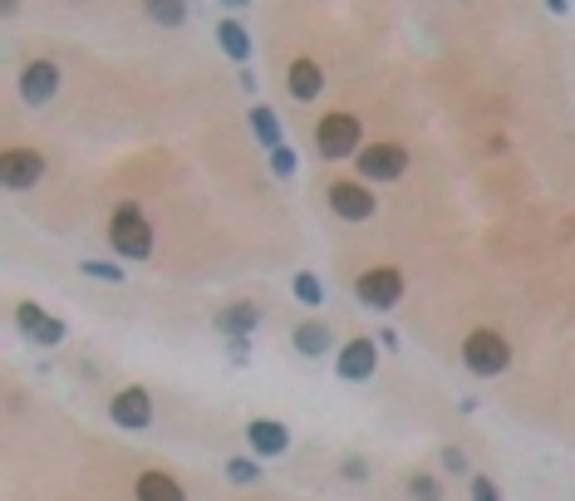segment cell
<instances>
[{"label":"cell","mask_w":575,"mask_h":501,"mask_svg":"<svg viewBox=\"0 0 575 501\" xmlns=\"http://www.w3.org/2000/svg\"><path fill=\"white\" fill-rule=\"evenodd\" d=\"M79 271L89 280H104V285H123V280H128V271H118L114 261H84Z\"/></svg>","instance_id":"obj_22"},{"label":"cell","mask_w":575,"mask_h":501,"mask_svg":"<svg viewBox=\"0 0 575 501\" xmlns=\"http://www.w3.org/2000/svg\"><path fill=\"white\" fill-rule=\"evenodd\" d=\"M408 497L413 501H443V482L428 477V472H418V477H408Z\"/></svg>","instance_id":"obj_21"},{"label":"cell","mask_w":575,"mask_h":501,"mask_svg":"<svg viewBox=\"0 0 575 501\" xmlns=\"http://www.w3.org/2000/svg\"><path fill=\"white\" fill-rule=\"evenodd\" d=\"M109 418H114L118 428H128V433H143V428L153 423V398H148V389H138V384L118 389L114 398H109Z\"/></svg>","instance_id":"obj_9"},{"label":"cell","mask_w":575,"mask_h":501,"mask_svg":"<svg viewBox=\"0 0 575 501\" xmlns=\"http://www.w3.org/2000/svg\"><path fill=\"white\" fill-rule=\"evenodd\" d=\"M148 20L177 30V25H187V5H177V0H153V5H148Z\"/></svg>","instance_id":"obj_20"},{"label":"cell","mask_w":575,"mask_h":501,"mask_svg":"<svg viewBox=\"0 0 575 501\" xmlns=\"http://www.w3.org/2000/svg\"><path fill=\"white\" fill-rule=\"evenodd\" d=\"M340 477H345V482H364V477H369V462H364V457H345V462H340Z\"/></svg>","instance_id":"obj_26"},{"label":"cell","mask_w":575,"mask_h":501,"mask_svg":"<svg viewBox=\"0 0 575 501\" xmlns=\"http://www.w3.org/2000/svg\"><path fill=\"white\" fill-rule=\"evenodd\" d=\"M227 477L231 482H261V467H256V457H231Z\"/></svg>","instance_id":"obj_23"},{"label":"cell","mask_w":575,"mask_h":501,"mask_svg":"<svg viewBox=\"0 0 575 501\" xmlns=\"http://www.w3.org/2000/svg\"><path fill=\"white\" fill-rule=\"evenodd\" d=\"M246 443L256 452V462H261V457H281L290 447V428L276 423V418H251V423H246Z\"/></svg>","instance_id":"obj_12"},{"label":"cell","mask_w":575,"mask_h":501,"mask_svg":"<svg viewBox=\"0 0 575 501\" xmlns=\"http://www.w3.org/2000/svg\"><path fill=\"white\" fill-rule=\"evenodd\" d=\"M438 462H443V472H448V477H467V472H472L462 447H443V452H438Z\"/></svg>","instance_id":"obj_24"},{"label":"cell","mask_w":575,"mask_h":501,"mask_svg":"<svg viewBox=\"0 0 575 501\" xmlns=\"http://www.w3.org/2000/svg\"><path fill=\"white\" fill-rule=\"evenodd\" d=\"M109 241H114L118 256H128V261H148L153 256V226H148V217L133 202H123L109 217Z\"/></svg>","instance_id":"obj_3"},{"label":"cell","mask_w":575,"mask_h":501,"mask_svg":"<svg viewBox=\"0 0 575 501\" xmlns=\"http://www.w3.org/2000/svg\"><path fill=\"white\" fill-rule=\"evenodd\" d=\"M55 94H59V64L55 59H30V64L20 69V99H25L30 109H45Z\"/></svg>","instance_id":"obj_8"},{"label":"cell","mask_w":575,"mask_h":501,"mask_svg":"<svg viewBox=\"0 0 575 501\" xmlns=\"http://www.w3.org/2000/svg\"><path fill=\"white\" fill-rule=\"evenodd\" d=\"M256 325H261V310H256L251 300H236L227 310H217V330L227 334V339H251Z\"/></svg>","instance_id":"obj_14"},{"label":"cell","mask_w":575,"mask_h":501,"mask_svg":"<svg viewBox=\"0 0 575 501\" xmlns=\"http://www.w3.org/2000/svg\"><path fill=\"white\" fill-rule=\"evenodd\" d=\"M315 148H320V158H330V163H345L354 158L359 148H364V128H359V118L354 113H325L320 118V128H315Z\"/></svg>","instance_id":"obj_2"},{"label":"cell","mask_w":575,"mask_h":501,"mask_svg":"<svg viewBox=\"0 0 575 501\" xmlns=\"http://www.w3.org/2000/svg\"><path fill=\"white\" fill-rule=\"evenodd\" d=\"M374 344H384V349H399V334H394V330H379V334H374Z\"/></svg>","instance_id":"obj_29"},{"label":"cell","mask_w":575,"mask_h":501,"mask_svg":"<svg viewBox=\"0 0 575 501\" xmlns=\"http://www.w3.org/2000/svg\"><path fill=\"white\" fill-rule=\"evenodd\" d=\"M40 177H45V158H40L35 148H5V153H0V187L25 192V187H35Z\"/></svg>","instance_id":"obj_6"},{"label":"cell","mask_w":575,"mask_h":501,"mask_svg":"<svg viewBox=\"0 0 575 501\" xmlns=\"http://www.w3.org/2000/svg\"><path fill=\"white\" fill-rule=\"evenodd\" d=\"M354 167H359L364 182H394V177L408 172V148H399V143H369V148L354 153Z\"/></svg>","instance_id":"obj_4"},{"label":"cell","mask_w":575,"mask_h":501,"mask_svg":"<svg viewBox=\"0 0 575 501\" xmlns=\"http://www.w3.org/2000/svg\"><path fill=\"white\" fill-rule=\"evenodd\" d=\"M462 364L477 374V379H497L512 369V344L497 330H472L462 339Z\"/></svg>","instance_id":"obj_1"},{"label":"cell","mask_w":575,"mask_h":501,"mask_svg":"<svg viewBox=\"0 0 575 501\" xmlns=\"http://www.w3.org/2000/svg\"><path fill=\"white\" fill-rule=\"evenodd\" d=\"M15 325H20V334L30 339V344H40V349H55V344H64V320H55V315H45L35 300H20L15 305Z\"/></svg>","instance_id":"obj_7"},{"label":"cell","mask_w":575,"mask_h":501,"mask_svg":"<svg viewBox=\"0 0 575 501\" xmlns=\"http://www.w3.org/2000/svg\"><path fill=\"white\" fill-rule=\"evenodd\" d=\"M472 501H502L497 482H487V477H472Z\"/></svg>","instance_id":"obj_27"},{"label":"cell","mask_w":575,"mask_h":501,"mask_svg":"<svg viewBox=\"0 0 575 501\" xmlns=\"http://www.w3.org/2000/svg\"><path fill=\"white\" fill-rule=\"evenodd\" d=\"M354 295H359L369 310H394V305L403 300V276L394 271V266H374V271L359 276Z\"/></svg>","instance_id":"obj_5"},{"label":"cell","mask_w":575,"mask_h":501,"mask_svg":"<svg viewBox=\"0 0 575 501\" xmlns=\"http://www.w3.org/2000/svg\"><path fill=\"white\" fill-rule=\"evenodd\" d=\"M374 364H379V344H374L369 334H354L349 344H340V354H335V374L349 379V384L369 379V374H374Z\"/></svg>","instance_id":"obj_11"},{"label":"cell","mask_w":575,"mask_h":501,"mask_svg":"<svg viewBox=\"0 0 575 501\" xmlns=\"http://www.w3.org/2000/svg\"><path fill=\"white\" fill-rule=\"evenodd\" d=\"M271 172L276 177H295V148H286V143L271 148Z\"/></svg>","instance_id":"obj_25"},{"label":"cell","mask_w":575,"mask_h":501,"mask_svg":"<svg viewBox=\"0 0 575 501\" xmlns=\"http://www.w3.org/2000/svg\"><path fill=\"white\" fill-rule=\"evenodd\" d=\"M227 349H231V359H236V364H246V359H251V339H227Z\"/></svg>","instance_id":"obj_28"},{"label":"cell","mask_w":575,"mask_h":501,"mask_svg":"<svg viewBox=\"0 0 575 501\" xmlns=\"http://www.w3.org/2000/svg\"><path fill=\"white\" fill-rule=\"evenodd\" d=\"M15 10H20V5H10V0H5V5H0V20H10Z\"/></svg>","instance_id":"obj_30"},{"label":"cell","mask_w":575,"mask_h":501,"mask_svg":"<svg viewBox=\"0 0 575 501\" xmlns=\"http://www.w3.org/2000/svg\"><path fill=\"white\" fill-rule=\"evenodd\" d=\"M290 344H295L305 359H320V354H330V349H335V334H330L325 320H305V325H295V330H290Z\"/></svg>","instance_id":"obj_15"},{"label":"cell","mask_w":575,"mask_h":501,"mask_svg":"<svg viewBox=\"0 0 575 501\" xmlns=\"http://www.w3.org/2000/svg\"><path fill=\"white\" fill-rule=\"evenodd\" d=\"M217 45H222V55H231L236 64L251 59V35H246L241 20H222V25H217Z\"/></svg>","instance_id":"obj_18"},{"label":"cell","mask_w":575,"mask_h":501,"mask_svg":"<svg viewBox=\"0 0 575 501\" xmlns=\"http://www.w3.org/2000/svg\"><path fill=\"white\" fill-rule=\"evenodd\" d=\"M286 89L290 99H300V104H315L320 99V89H325V69L315 64V59H295L286 74Z\"/></svg>","instance_id":"obj_13"},{"label":"cell","mask_w":575,"mask_h":501,"mask_svg":"<svg viewBox=\"0 0 575 501\" xmlns=\"http://www.w3.org/2000/svg\"><path fill=\"white\" fill-rule=\"evenodd\" d=\"M251 118V133H256V143L271 153V148H281L286 138H281V118H276V109H266V104H256V109L246 113Z\"/></svg>","instance_id":"obj_17"},{"label":"cell","mask_w":575,"mask_h":501,"mask_svg":"<svg viewBox=\"0 0 575 501\" xmlns=\"http://www.w3.org/2000/svg\"><path fill=\"white\" fill-rule=\"evenodd\" d=\"M290 290H295V300H300V305H310V310H320V305H325V285L310 276V271H300V276L290 280Z\"/></svg>","instance_id":"obj_19"},{"label":"cell","mask_w":575,"mask_h":501,"mask_svg":"<svg viewBox=\"0 0 575 501\" xmlns=\"http://www.w3.org/2000/svg\"><path fill=\"white\" fill-rule=\"evenodd\" d=\"M133 497L138 501H187V492L177 487L168 472H143V477L133 482Z\"/></svg>","instance_id":"obj_16"},{"label":"cell","mask_w":575,"mask_h":501,"mask_svg":"<svg viewBox=\"0 0 575 501\" xmlns=\"http://www.w3.org/2000/svg\"><path fill=\"white\" fill-rule=\"evenodd\" d=\"M330 212L335 217H345V222H369L374 217V192L364 187V182H349V177H340V182H330Z\"/></svg>","instance_id":"obj_10"}]
</instances>
